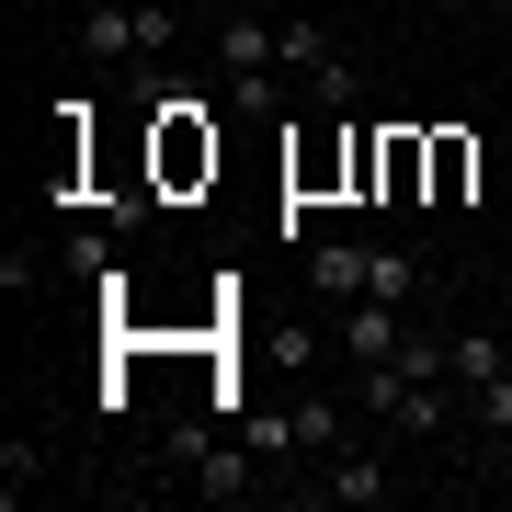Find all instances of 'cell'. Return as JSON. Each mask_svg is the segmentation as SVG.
Segmentation results:
<instances>
[{
	"label": "cell",
	"instance_id": "6da1fadb",
	"mask_svg": "<svg viewBox=\"0 0 512 512\" xmlns=\"http://www.w3.org/2000/svg\"><path fill=\"white\" fill-rule=\"evenodd\" d=\"M353 399H365L376 433H410V444H444V433H456V410H467L456 376H365Z\"/></svg>",
	"mask_w": 512,
	"mask_h": 512
},
{
	"label": "cell",
	"instance_id": "7a4b0ae2",
	"mask_svg": "<svg viewBox=\"0 0 512 512\" xmlns=\"http://www.w3.org/2000/svg\"><path fill=\"white\" fill-rule=\"evenodd\" d=\"M399 478H387L376 444H330V456H308V478H296V501H319V512H376Z\"/></svg>",
	"mask_w": 512,
	"mask_h": 512
},
{
	"label": "cell",
	"instance_id": "3957f363",
	"mask_svg": "<svg viewBox=\"0 0 512 512\" xmlns=\"http://www.w3.org/2000/svg\"><path fill=\"white\" fill-rule=\"evenodd\" d=\"M80 46L114 57V69H137V57H171V46H183V23H171L160 0H103V12L80 23Z\"/></svg>",
	"mask_w": 512,
	"mask_h": 512
},
{
	"label": "cell",
	"instance_id": "277c9868",
	"mask_svg": "<svg viewBox=\"0 0 512 512\" xmlns=\"http://www.w3.org/2000/svg\"><path fill=\"white\" fill-rule=\"evenodd\" d=\"M239 433H251L262 456H330V444H353V433H342V410H330V399H285V410H251Z\"/></svg>",
	"mask_w": 512,
	"mask_h": 512
},
{
	"label": "cell",
	"instance_id": "5b68a950",
	"mask_svg": "<svg viewBox=\"0 0 512 512\" xmlns=\"http://www.w3.org/2000/svg\"><path fill=\"white\" fill-rule=\"evenodd\" d=\"M399 342H410V319H399V296H353V308H342V365H353V376H376V365H399Z\"/></svg>",
	"mask_w": 512,
	"mask_h": 512
},
{
	"label": "cell",
	"instance_id": "8992f818",
	"mask_svg": "<svg viewBox=\"0 0 512 512\" xmlns=\"http://www.w3.org/2000/svg\"><path fill=\"white\" fill-rule=\"evenodd\" d=\"M285 80H308L319 103H353V92H365V80H353V57L330 46L319 23H285Z\"/></svg>",
	"mask_w": 512,
	"mask_h": 512
},
{
	"label": "cell",
	"instance_id": "52a82bcc",
	"mask_svg": "<svg viewBox=\"0 0 512 512\" xmlns=\"http://www.w3.org/2000/svg\"><path fill=\"white\" fill-rule=\"evenodd\" d=\"M365 262H376V251L330 239V251H308V285H319V296H365Z\"/></svg>",
	"mask_w": 512,
	"mask_h": 512
},
{
	"label": "cell",
	"instance_id": "ba28073f",
	"mask_svg": "<svg viewBox=\"0 0 512 512\" xmlns=\"http://www.w3.org/2000/svg\"><path fill=\"white\" fill-rule=\"evenodd\" d=\"M365 296H421V262H410V251H376V262H365Z\"/></svg>",
	"mask_w": 512,
	"mask_h": 512
},
{
	"label": "cell",
	"instance_id": "9c48e42d",
	"mask_svg": "<svg viewBox=\"0 0 512 512\" xmlns=\"http://www.w3.org/2000/svg\"><path fill=\"white\" fill-rule=\"evenodd\" d=\"M35 467H46V456L12 433V444H0V501H23V490H35Z\"/></svg>",
	"mask_w": 512,
	"mask_h": 512
},
{
	"label": "cell",
	"instance_id": "30bf717a",
	"mask_svg": "<svg viewBox=\"0 0 512 512\" xmlns=\"http://www.w3.org/2000/svg\"><path fill=\"white\" fill-rule=\"evenodd\" d=\"M228 103H239V114H274V103H285V69H262V80H228Z\"/></svg>",
	"mask_w": 512,
	"mask_h": 512
}]
</instances>
